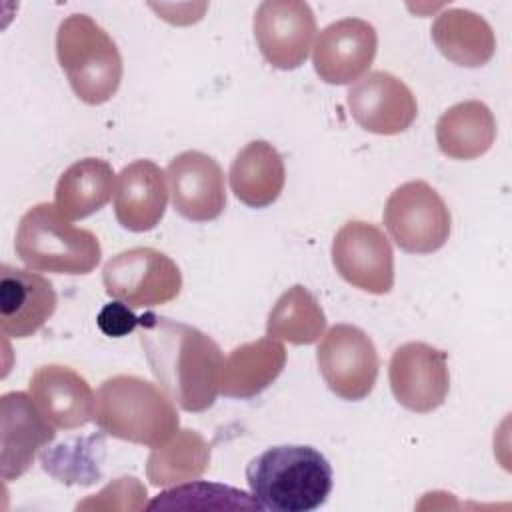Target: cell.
I'll list each match as a JSON object with an SVG mask.
<instances>
[{"label": "cell", "instance_id": "6da1fadb", "mask_svg": "<svg viewBox=\"0 0 512 512\" xmlns=\"http://www.w3.org/2000/svg\"><path fill=\"white\" fill-rule=\"evenodd\" d=\"M140 344L162 390L186 412L208 410L220 392L222 350L202 330L146 312Z\"/></svg>", "mask_w": 512, "mask_h": 512}, {"label": "cell", "instance_id": "7a4b0ae2", "mask_svg": "<svg viewBox=\"0 0 512 512\" xmlns=\"http://www.w3.org/2000/svg\"><path fill=\"white\" fill-rule=\"evenodd\" d=\"M246 482L260 508L310 512L330 496L332 466L312 446H272L250 460Z\"/></svg>", "mask_w": 512, "mask_h": 512}, {"label": "cell", "instance_id": "3957f363", "mask_svg": "<svg viewBox=\"0 0 512 512\" xmlns=\"http://www.w3.org/2000/svg\"><path fill=\"white\" fill-rule=\"evenodd\" d=\"M94 422L108 436L156 448L180 426L174 400L134 374L106 378L94 396Z\"/></svg>", "mask_w": 512, "mask_h": 512}, {"label": "cell", "instance_id": "277c9868", "mask_svg": "<svg viewBox=\"0 0 512 512\" xmlns=\"http://www.w3.org/2000/svg\"><path fill=\"white\" fill-rule=\"evenodd\" d=\"M14 250L30 270L70 276L90 274L102 258L96 234L72 226L48 202L32 206L20 218Z\"/></svg>", "mask_w": 512, "mask_h": 512}, {"label": "cell", "instance_id": "5b68a950", "mask_svg": "<svg viewBox=\"0 0 512 512\" xmlns=\"http://www.w3.org/2000/svg\"><path fill=\"white\" fill-rule=\"evenodd\" d=\"M56 56L74 94L98 106L108 102L122 82V56L108 32L86 14L66 16L56 32Z\"/></svg>", "mask_w": 512, "mask_h": 512}, {"label": "cell", "instance_id": "8992f818", "mask_svg": "<svg viewBox=\"0 0 512 512\" xmlns=\"http://www.w3.org/2000/svg\"><path fill=\"white\" fill-rule=\"evenodd\" d=\"M382 220L396 246L410 254H432L440 250L452 228L446 202L424 180L400 184L388 196Z\"/></svg>", "mask_w": 512, "mask_h": 512}, {"label": "cell", "instance_id": "52a82bcc", "mask_svg": "<svg viewBox=\"0 0 512 512\" xmlns=\"http://www.w3.org/2000/svg\"><path fill=\"white\" fill-rule=\"evenodd\" d=\"M104 290L110 298L130 308H154L168 304L182 290V274L164 252L136 246L118 252L102 268Z\"/></svg>", "mask_w": 512, "mask_h": 512}, {"label": "cell", "instance_id": "ba28073f", "mask_svg": "<svg viewBox=\"0 0 512 512\" xmlns=\"http://www.w3.org/2000/svg\"><path fill=\"white\" fill-rule=\"evenodd\" d=\"M316 362L326 386L342 400L366 398L380 368L372 338L352 324H334L322 336Z\"/></svg>", "mask_w": 512, "mask_h": 512}, {"label": "cell", "instance_id": "9c48e42d", "mask_svg": "<svg viewBox=\"0 0 512 512\" xmlns=\"http://www.w3.org/2000/svg\"><path fill=\"white\" fill-rule=\"evenodd\" d=\"M332 264L342 280L370 294L394 286V252L384 232L364 220L342 224L332 240Z\"/></svg>", "mask_w": 512, "mask_h": 512}, {"label": "cell", "instance_id": "30bf717a", "mask_svg": "<svg viewBox=\"0 0 512 512\" xmlns=\"http://www.w3.org/2000/svg\"><path fill=\"white\" fill-rule=\"evenodd\" d=\"M254 38L268 64L280 70L300 68L316 36V16L302 0H266L254 14Z\"/></svg>", "mask_w": 512, "mask_h": 512}, {"label": "cell", "instance_id": "8fae6325", "mask_svg": "<svg viewBox=\"0 0 512 512\" xmlns=\"http://www.w3.org/2000/svg\"><path fill=\"white\" fill-rule=\"evenodd\" d=\"M388 380L400 406L428 414L444 404L450 390L446 352L426 342L400 344L392 352Z\"/></svg>", "mask_w": 512, "mask_h": 512}, {"label": "cell", "instance_id": "7c38bea8", "mask_svg": "<svg viewBox=\"0 0 512 512\" xmlns=\"http://www.w3.org/2000/svg\"><path fill=\"white\" fill-rule=\"evenodd\" d=\"M346 104L360 128L382 136L408 130L418 114L412 90L386 70H374L356 80L346 94Z\"/></svg>", "mask_w": 512, "mask_h": 512}, {"label": "cell", "instance_id": "4fadbf2b", "mask_svg": "<svg viewBox=\"0 0 512 512\" xmlns=\"http://www.w3.org/2000/svg\"><path fill=\"white\" fill-rule=\"evenodd\" d=\"M378 50L376 28L362 18L328 24L316 38L312 64L326 84H350L372 66Z\"/></svg>", "mask_w": 512, "mask_h": 512}, {"label": "cell", "instance_id": "5bb4252c", "mask_svg": "<svg viewBox=\"0 0 512 512\" xmlns=\"http://www.w3.org/2000/svg\"><path fill=\"white\" fill-rule=\"evenodd\" d=\"M174 210L192 222L216 220L226 208L224 172L220 164L200 152L186 150L166 168Z\"/></svg>", "mask_w": 512, "mask_h": 512}, {"label": "cell", "instance_id": "9a60e30c", "mask_svg": "<svg viewBox=\"0 0 512 512\" xmlns=\"http://www.w3.org/2000/svg\"><path fill=\"white\" fill-rule=\"evenodd\" d=\"M2 450L0 474L10 482L28 472L38 452L48 446L56 432L26 392H6L0 398Z\"/></svg>", "mask_w": 512, "mask_h": 512}, {"label": "cell", "instance_id": "2e32d148", "mask_svg": "<svg viewBox=\"0 0 512 512\" xmlns=\"http://www.w3.org/2000/svg\"><path fill=\"white\" fill-rule=\"evenodd\" d=\"M52 282L36 272L2 264L0 268V328L10 338L34 336L56 312Z\"/></svg>", "mask_w": 512, "mask_h": 512}, {"label": "cell", "instance_id": "e0dca14e", "mask_svg": "<svg viewBox=\"0 0 512 512\" xmlns=\"http://www.w3.org/2000/svg\"><path fill=\"white\" fill-rule=\"evenodd\" d=\"M28 390L54 428L74 430L94 420V392L84 376L64 364L38 366Z\"/></svg>", "mask_w": 512, "mask_h": 512}, {"label": "cell", "instance_id": "ac0fdd59", "mask_svg": "<svg viewBox=\"0 0 512 512\" xmlns=\"http://www.w3.org/2000/svg\"><path fill=\"white\" fill-rule=\"evenodd\" d=\"M166 174L152 160H134L120 170L114 186V214L122 228L148 232L166 212Z\"/></svg>", "mask_w": 512, "mask_h": 512}, {"label": "cell", "instance_id": "d6986e66", "mask_svg": "<svg viewBox=\"0 0 512 512\" xmlns=\"http://www.w3.org/2000/svg\"><path fill=\"white\" fill-rule=\"evenodd\" d=\"M228 180L234 196L242 204L266 208L278 200L284 188V160L270 142L252 140L234 156Z\"/></svg>", "mask_w": 512, "mask_h": 512}, {"label": "cell", "instance_id": "ffe728a7", "mask_svg": "<svg viewBox=\"0 0 512 512\" xmlns=\"http://www.w3.org/2000/svg\"><path fill=\"white\" fill-rule=\"evenodd\" d=\"M286 350L274 338L236 346L222 364L220 392L228 398H254L284 370Z\"/></svg>", "mask_w": 512, "mask_h": 512}, {"label": "cell", "instance_id": "44dd1931", "mask_svg": "<svg viewBox=\"0 0 512 512\" xmlns=\"http://www.w3.org/2000/svg\"><path fill=\"white\" fill-rule=\"evenodd\" d=\"M432 40L444 58L458 66L478 68L492 60L496 36L480 14L466 8H448L432 22Z\"/></svg>", "mask_w": 512, "mask_h": 512}, {"label": "cell", "instance_id": "7402d4cb", "mask_svg": "<svg viewBox=\"0 0 512 512\" xmlns=\"http://www.w3.org/2000/svg\"><path fill=\"white\" fill-rule=\"evenodd\" d=\"M496 140V118L480 100L450 106L436 122V144L452 160H474L486 154Z\"/></svg>", "mask_w": 512, "mask_h": 512}, {"label": "cell", "instance_id": "603a6c76", "mask_svg": "<svg viewBox=\"0 0 512 512\" xmlns=\"http://www.w3.org/2000/svg\"><path fill=\"white\" fill-rule=\"evenodd\" d=\"M114 186V170L106 160L82 158L60 174L54 204L64 218L82 220L110 200Z\"/></svg>", "mask_w": 512, "mask_h": 512}, {"label": "cell", "instance_id": "cb8c5ba5", "mask_svg": "<svg viewBox=\"0 0 512 512\" xmlns=\"http://www.w3.org/2000/svg\"><path fill=\"white\" fill-rule=\"evenodd\" d=\"M210 466V446L196 430H178L168 442L152 448L146 476L154 486H172L200 478Z\"/></svg>", "mask_w": 512, "mask_h": 512}, {"label": "cell", "instance_id": "d4e9b609", "mask_svg": "<svg viewBox=\"0 0 512 512\" xmlns=\"http://www.w3.org/2000/svg\"><path fill=\"white\" fill-rule=\"evenodd\" d=\"M326 328V316L316 296L302 284H294L272 306L266 320V336L296 346L314 344Z\"/></svg>", "mask_w": 512, "mask_h": 512}, {"label": "cell", "instance_id": "484cf974", "mask_svg": "<svg viewBox=\"0 0 512 512\" xmlns=\"http://www.w3.org/2000/svg\"><path fill=\"white\" fill-rule=\"evenodd\" d=\"M146 508H244V510H260V504L248 496L246 492L212 484V482H188L182 486H174L172 490H166L158 494Z\"/></svg>", "mask_w": 512, "mask_h": 512}, {"label": "cell", "instance_id": "4316f807", "mask_svg": "<svg viewBox=\"0 0 512 512\" xmlns=\"http://www.w3.org/2000/svg\"><path fill=\"white\" fill-rule=\"evenodd\" d=\"M96 324L98 328L110 336V338H122L126 334H130L134 328H138L140 324V316L134 314V310L120 302V300H114L110 304H106L98 316H96Z\"/></svg>", "mask_w": 512, "mask_h": 512}]
</instances>
